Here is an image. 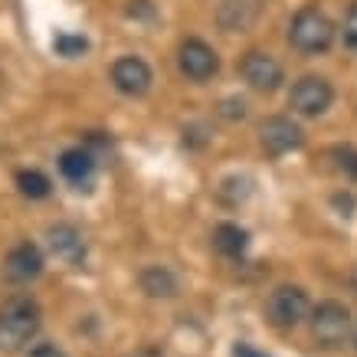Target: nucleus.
I'll use <instances>...</instances> for the list:
<instances>
[{"mask_svg":"<svg viewBox=\"0 0 357 357\" xmlns=\"http://www.w3.org/2000/svg\"><path fill=\"white\" fill-rule=\"evenodd\" d=\"M138 282L151 298H174V295H177V279H174V272L164 269V266H148V269L141 272Z\"/></svg>","mask_w":357,"mask_h":357,"instance_id":"nucleus-14","label":"nucleus"},{"mask_svg":"<svg viewBox=\"0 0 357 357\" xmlns=\"http://www.w3.org/2000/svg\"><path fill=\"white\" fill-rule=\"evenodd\" d=\"M239 76L246 79V86L252 92H262V96H272L275 89L285 82V69L275 56L262 53V50H249L243 59H239Z\"/></svg>","mask_w":357,"mask_h":357,"instance_id":"nucleus-6","label":"nucleus"},{"mask_svg":"<svg viewBox=\"0 0 357 357\" xmlns=\"http://www.w3.org/2000/svg\"><path fill=\"white\" fill-rule=\"evenodd\" d=\"M56 53L66 56V59H76V56H82L89 50V40L86 36H73V33H59L56 36Z\"/></svg>","mask_w":357,"mask_h":357,"instance_id":"nucleus-18","label":"nucleus"},{"mask_svg":"<svg viewBox=\"0 0 357 357\" xmlns=\"http://www.w3.org/2000/svg\"><path fill=\"white\" fill-rule=\"evenodd\" d=\"M40 321H43V312L30 295L7 298L3 308H0V351L13 354L23 344H30L36 331H40Z\"/></svg>","mask_w":357,"mask_h":357,"instance_id":"nucleus-1","label":"nucleus"},{"mask_svg":"<svg viewBox=\"0 0 357 357\" xmlns=\"http://www.w3.org/2000/svg\"><path fill=\"white\" fill-rule=\"evenodd\" d=\"M50 249L56 252V259H63L66 266H82L86 259V239L79 233L76 227H69V223H56L50 227Z\"/></svg>","mask_w":357,"mask_h":357,"instance_id":"nucleus-11","label":"nucleus"},{"mask_svg":"<svg viewBox=\"0 0 357 357\" xmlns=\"http://www.w3.org/2000/svg\"><path fill=\"white\" fill-rule=\"evenodd\" d=\"M344 46L351 50V53H357V0L347 7V13H344Z\"/></svg>","mask_w":357,"mask_h":357,"instance_id":"nucleus-19","label":"nucleus"},{"mask_svg":"<svg viewBox=\"0 0 357 357\" xmlns=\"http://www.w3.org/2000/svg\"><path fill=\"white\" fill-rule=\"evenodd\" d=\"M335 102V89L325 76H302L289 92V105H292L295 115L302 119H318L325 115Z\"/></svg>","mask_w":357,"mask_h":357,"instance_id":"nucleus-5","label":"nucleus"},{"mask_svg":"<svg viewBox=\"0 0 357 357\" xmlns=\"http://www.w3.org/2000/svg\"><path fill=\"white\" fill-rule=\"evenodd\" d=\"M328 158L335 161V171H341L347 181H357V148L354 144H335Z\"/></svg>","mask_w":357,"mask_h":357,"instance_id":"nucleus-17","label":"nucleus"},{"mask_svg":"<svg viewBox=\"0 0 357 357\" xmlns=\"http://www.w3.org/2000/svg\"><path fill=\"white\" fill-rule=\"evenodd\" d=\"M59 171H63L66 181H73V184H86L92 171H96V158L86 151V148H69L63 151L59 158Z\"/></svg>","mask_w":357,"mask_h":357,"instance_id":"nucleus-12","label":"nucleus"},{"mask_svg":"<svg viewBox=\"0 0 357 357\" xmlns=\"http://www.w3.org/2000/svg\"><path fill=\"white\" fill-rule=\"evenodd\" d=\"M26 357H66V354H63V347H56V344H36Z\"/></svg>","mask_w":357,"mask_h":357,"instance_id":"nucleus-21","label":"nucleus"},{"mask_svg":"<svg viewBox=\"0 0 357 357\" xmlns=\"http://www.w3.org/2000/svg\"><path fill=\"white\" fill-rule=\"evenodd\" d=\"M177 66H181V73H184L187 79H194V82H206V79L217 76L220 56H217V50H213L210 43L190 36V40H184L181 50H177Z\"/></svg>","mask_w":357,"mask_h":357,"instance_id":"nucleus-7","label":"nucleus"},{"mask_svg":"<svg viewBox=\"0 0 357 357\" xmlns=\"http://www.w3.org/2000/svg\"><path fill=\"white\" fill-rule=\"evenodd\" d=\"M3 272H7V279L10 282L36 279V275L43 272V252L33 246V243H20V246H13L10 252H7V259H3Z\"/></svg>","mask_w":357,"mask_h":357,"instance_id":"nucleus-10","label":"nucleus"},{"mask_svg":"<svg viewBox=\"0 0 357 357\" xmlns=\"http://www.w3.org/2000/svg\"><path fill=\"white\" fill-rule=\"evenodd\" d=\"M17 187H20L23 197H30V200H43V197H50V177L40 171H20L17 174Z\"/></svg>","mask_w":357,"mask_h":357,"instance_id":"nucleus-16","label":"nucleus"},{"mask_svg":"<svg viewBox=\"0 0 357 357\" xmlns=\"http://www.w3.org/2000/svg\"><path fill=\"white\" fill-rule=\"evenodd\" d=\"M308 314H312V302H308V292L302 285H279L266 298V318L279 331L298 328L302 321H308Z\"/></svg>","mask_w":357,"mask_h":357,"instance_id":"nucleus-4","label":"nucleus"},{"mask_svg":"<svg viewBox=\"0 0 357 357\" xmlns=\"http://www.w3.org/2000/svg\"><path fill=\"white\" fill-rule=\"evenodd\" d=\"M213 246H217V252H223V256H239V252L249 246V233L243 227H236V223H220V227L213 229Z\"/></svg>","mask_w":357,"mask_h":357,"instance_id":"nucleus-15","label":"nucleus"},{"mask_svg":"<svg viewBox=\"0 0 357 357\" xmlns=\"http://www.w3.org/2000/svg\"><path fill=\"white\" fill-rule=\"evenodd\" d=\"M233 357H266V354H262V351H256L252 344H243V341H239V344L233 347Z\"/></svg>","mask_w":357,"mask_h":357,"instance_id":"nucleus-22","label":"nucleus"},{"mask_svg":"<svg viewBox=\"0 0 357 357\" xmlns=\"http://www.w3.org/2000/svg\"><path fill=\"white\" fill-rule=\"evenodd\" d=\"M220 115H223V119H246V102H243V98H227Z\"/></svg>","mask_w":357,"mask_h":357,"instance_id":"nucleus-20","label":"nucleus"},{"mask_svg":"<svg viewBox=\"0 0 357 357\" xmlns=\"http://www.w3.org/2000/svg\"><path fill=\"white\" fill-rule=\"evenodd\" d=\"M308 325H312V337L318 341L321 347H341L351 341L354 335V318H351V308L335 298H328V302H318L308 314Z\"/></svg>","mask_w":357,"mask_h":357,"instance_id":"nucleus-3","label":"nucleus"},{"mask_svg":"<svg viewBox=\"0 0 357 357\" xmlns=\"http://www.w3.org/2000/svg\"><path fill=\"white\" fill-rule=\"evenodd\" d=\"M112 82H115V89H119L121 96L138 98V96H144V92L151 89L154 73H151V66L144 63L141 56H121L119 63L112 66Z\"/></svg>","mask_w":357,"mask_h":357,"instance_id":"nucleus-9","label":"nucleus"},{"mask_svg":"<svg viewBox=\"0 0 357 357\" xmlns=\"http://www.w3.org/2000/svg\"><path fill=\"white\" fill-rule=\"evenodd\" d=\"M131 357H164V354L158 351V347H141V351H135Z\"/></svg>","mask_w":357,"mask_h":357,"instance_id":"nucleus-23","label":"nucleus"},{"mask_svg":"<svg viewBox=\"0 0 357 357\" xmlns=\"http://www.w3.org/2000/svg\"><path fill=\"white\" fill-rule=\"evenodd\" d=\"M259 144L272 158H282V154L289 151H298L305 144V131L295 125L292 119H285V115H272L259 125Z\"/></svg>","mask_w":357,"mask_h":357,"instance_id":"nucleus-8","label":"nucleus"},{"mask_svg":"<svg viewBox=\"0 0 357 357\" xmlns=\"http://www.w3.org/2000/svg\"><path fill=\"white\" fill-rule=\"evenodd\" d=\"M351 347H354V354H357V325H354V335H351Z\"/></svg>","mask_w":357,"mask_h":357,"instance_id":"nucleus-24","label":"nucleus"},{"mask_svg":"<svg viewBox=\"0 0 357 357\" xmlns=\"http://www.w3.org/2000/svg\"><path fill=\"white\" fill-rule=\"evenodd\" d=\"M289 43L305 56H321L335 43V23L318 7H302L289 23Z\"/></svg>","mask_w":357,"mask_h":357,"instance_id":"nucleus-2","label":"nucleus"},{"mask_svg":"<svg viewBox=\"0 0 357 357\" xmlns=\"http://www.w3.org/2000/svg\"><path fill=\"white\" fill-rule=\"evenodd\" d=\"M256 13H259V3L256 0H227L220 7V23L227 30H249L256 23Z\"/></svg>","mask_w":357,"mask_h":357,"instance_id":"nucleus-13","label":"nucleus"}]
</instances>
